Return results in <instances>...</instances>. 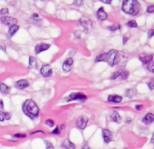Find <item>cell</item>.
Here are the masks:
<instances>
[{"instance_id":"31","label":"cell","mask_w":154,"mask_h":149,"mask_svg":"<svg viewBox=\"0 0 154 149\" xmlns=\"http://www.w3.org/2000/svg\"><path fill=\"white\" fill-rule=\"evenodd\" d=\"M147 69L150 72H151V73H154V62H152V63H151L149 66L147 67Z\"/></svg>"},{"instance_id":"18","label":"cell","mask_w":154,"mask_h":149,"mask_svg":"<svg viewBox=\"0 0 154 149\" xmlns=\"http://www.w3.org/2000/svg\"><path fill=\"white\" fill-rule=\"evenodd\" d=\"M122 100V97L117 95H111L108 96V101L112 103H120Z\"/></svg>"},{"instance_id":"9","label":"cell","mask_w":154,"mask_h":149,"mask_svg":"<svg viewBox=\"0 0 154 149\" xmlns=\"http://www.w3.org/2000/svg\"><path fill=\"white\" fill-rule=\"evenodd\" d=\"M87 123H88V117L83 116H80L77 119L76 126H77L78 128L84 129V128L86 127V126H87Z\"/></svg>"},{"instance_id":"29","label":"cell","mask_w":154,"mask_h":149,"mask_svg":"<svg viewBox=\"0 0 154 149\" xmlns=\"http://www.w3.org/2000/svg\"><path fill=\"white\" fill-rule=\"evenodd\" d=\"M46 125L48 126H54V122L52 120V119H47V120H46Z\"/></svg>"},{"instance_id":"3","label":"cell","mask_w":154,"mask_h":149,"mask_svg":"<svg viewBox=\"0 0 154 149\" xmlns=\"http://www.w3.org/2000/svg\"><path fill=\"white\" fill-rule=\"evenodd\" d=\"M118 51L115 50V49H112V50L109 51L106 57V62L110 65V66H114L117 63V57H118Z\"/></svg>"},{"instance_id":"37","label":"cell","mask_w":154,"mask_h":149,"mask_svg":"<svg viewBox=\"0 0 154 149\" xmlns=\"http://www.w3.org/2000/svg\"><path fill=\"white\" fill-rule=\"evenodd\" d=\"M8 13V9L7 8H3L0 10V15H5V14H7Z\"/></svg>"},{"instance_id":"38","label":"cell","mask_w":154,"mask_h":149,"mask_svg":"<svg viewBox=\"0 0 154 149\" xmlns=\"http://www.w3.org/2000/svg\"><path fill=\"white\" fill-rule=\"evenodd\" d=\"M83 0H75V1H73V4L74 5H78V6H81L83 5Z\"/></svg>"},{"instance_id":"39","label":"cell","mask_w":154,"mask_h":149,"mask_svg":"<svg viewBox=\"0 0 154 149\" xmlns=\"http://www.w3.org/2000/svg\"><path fill=\"white\" fill-rule=\"evenodd\" d=\"M101 2H103V3H105V4H111L112 0H101Z\"/></svg>"},{"instance_id":"11","label":"cell","mask_w":154,"mask_h":149,"mask_svg":"<svg viewBox=\"0 0 154 149\" xmlns=\"http://www.w3.org/2000/svg\"><path fill=\"white\" fill-rule=\"evenodd\" d=\"M102 138L105 143H110L112 140V134L108 129H102Z\"/></svg>"},{"instance_id":"20","label":"cell","mask_w":154,"mask_h":149,"mask_svg":"<svg viewBox=\"0 0 154 149\" xmlns=\"http://www.w3.org/2000/svg\"><path fill=\"white\" fill-rule=\"evenodd\" d=\"M18 29H19V27L17 26V25H15V26L10 27H9L8 33H7L8 37H12L18 31Z\"/></svg>"},{"instance_id":"30","label":"cell","mask_w":154,"mask_h":149,"mask_svg":"<svg viewBox=\"0 0 154 149\" xmlns=\"http://www.w3.org/2000/svg\"><path fill=\"white\" fill-rule=\"evenodd\" d=\"M120 74H121V72H119V71L114 72V73L112 74L111 79H116L117 77H120Z\"/></svg>"},{"instance_id":"5","label":"cell","mask_w":154,"mask_h":149,"mask_svg":"<svg viewBox=\"0 0 154 149\" xmlns=\"http://www.w3.org/2000/svg\"><path fill=\"white\" fill-rule=\"evenodd\" d=\"M0 21H1L4 25L9 26V27L15 26V25L17 24V19L13 17H2L0 18Z\"/></svg>"},{"instance_id":"13","label":"cell","mask_w":154,"mask_h":149,"mask_svg":"<svg viewBox=\"0 0 154 149\" xmlns=\"http://www.w3.org/2000/svg\"><path fill=\"white\" fill-rule=\"evenodd\" d=\"M96 16H97V18L99 19V20L103 21V20H105V19L107 18L108 15H107V13L105 11H104V9L102 7H100L97 10Z\"/></svg>"},{"instance_id":"14","label":"cell","mask_w":154,"mask_h":149,"mask_svg":"<svg viewBox=\"0 0 154 149\" xmlns=\"http://www.w3.org/2000/svg\"><path fill=\"white\" fill-rule=\"evenodd\" d=\"M16 86L18 89H24L29 86V82L26 80V79H21V80H19L16 83Z\"/></svg>"},{"instance_id":"42","label":"cell","mask_w":154,"mask_h":149,"mask_svg":"<svg viewBox=\"0 0 154 149\" xmlns=\"http://www.w3.org/2000/svg\"><path fill=\"white\" fill-rule=\"evenodd\" d=\"M82 149H91V148H90V146H89L88 145H84Z\"/></svg>"},{"instance_id":"6","label":"cell","mask_w":154,"mask_h":149,"mask_svg":"<svg viewBox=\"0 0 154 149\" xmlns=\"http://www.w3.org/2000/svg\"><path fill=\"white\" fill-rule=\"evenodd\" d=\"M87 97L86 96L84 95L83 93H72L70 96L67 97V101L70 102V101H73V100H85Z\"/></svg>"},{"instance_id":"25","label":"cell","mask_w":154,"mask_h":149,"mask_svg":"<svg viewBox=\"0 0 154 149\" xmlns=\"http://www.w3.org/2000/svg\"><path fill=\"white\" fill-rule=\"evenodd\" d=\"M121 28V26L119 24H114V25H112V26H111V27H108V29L110 31H116V30H119V29Z\"/></svg>"},{"instance_id":"10","label":"cell","mask_w":154,"mask_h":149,"mask_svg":"<svg viewBox=\"0 0 154 149\" xmlns=\"http://www.w3.org/2000/svg\"><path fill=\"white\" fill-rule=\"evenodd\" d=\"M49 48H50V45L49 44H44V43L38 44L36 46V47H34V52H36V54H40L41 52L46 51Z\"/></svg>"},{"instance_id":"44","label":"cell","mask_w":154,"mask_h":149,"mask_svg":"<svg viewBox=\"0 0 154 149\" xmlns=\"http://www.w3.org/2000/svg\"><path fill=\"white\" fill-rule=\"evenodd\" d=\"M123 38H124V39H123V43H124V44H125V43H126V41H127V39H128V38H127V37H123Z\"/></svg>"},{"instance_id":"19","label":"cell","mask_w":154,"mask_h":149,"mask_svg":"<svg viewBox=\"0 0 154 149\" xmlns=\"http://www.w3.org/2000/svg\"><path fill=\"white\" fill-rule=\"evenodd\" d=\"M28 67L29 68H37L38 67V62L36 58H34V57H29V64H28Z\"/></svg>"},{"instance_id":"27","label":"cell","mask_w":154,"mask_h":149,"mask_svg":"<svg viewBox=\"0 0 154 149\" xmlns=\"http://www.w3.org/2000/svg\"><path fill=\"white\" fill-rule=\"evenodd\" d=\"M63 128H64V125H62L61 127L57 126V127H56V128L54 129V130L52 131V133L54 134V135H57V134H60L61 130H62V129H63Z\"/></svg>"},{"instance_id":"17","label":"cell","mask_w":154,"mask_h":149,"mask_svg":"<svg viewBox=\"0 0 154 149\" xmlns=\"http://www.w3.org/2000/svg\"><path fill=\"white\" fill-rule=\"evenodd\" d=\"M154 121V115L151 113H148L147 115L142 118V122L144 124H146V125H149V124H151Z\"/></svg>"},{"instance_id":"7","label":"cell","mask_w":154,"mask_h":149,"mask_svg":"<svg viewBox=\"0 0 154 149\" xmlns=\"http://www.w3.org/2000/svg\"><path fill=\"white\" fill-rule=\"evenodd\" d=\"M40 73H41L42 76H44V77L50 76L52 74V73H53L51 66H50V65H44V66L40 69Z\"/></svg>"},{"instance_id":"8","label":"cell","mask_w":154,"mask_h":149,"mask_svg":"<svg viewBox=\"0 0 154 149\" xmlns=\"http://www.w3.org/2000/svg\"><path fill=\"white\" fill-rule=\"evenodd\" d=\"M152 58H153V55L152 54H145L143 53L142 55H141L139 57V59L142 64H150L152 61Z\"/></svg>"},{"instance_id":"24","label":"cell","mask_w":154,"mask_h":149,"mask_svg":"<svg viewBox=\"0 0 154 149\" xmlns=\"http://www.w3.org/2000/svg\"><path fill=\"white\" fill-rule=\"evenodd\" d=\"M106 57H107L106 53H102L99 55V56H97V57L95 58V61L96 62H102V61L106 62Z\"/></svg>"},{"instance_id":"12","label":"cell","mask_w":154,"mask_h":149,"mask_svg":"<svg viewBox=\"0 0 154 149\" xmlns=\"http://www.w3.org/2000/svg\"><path fill=\"white\" fill-rule=\"evenodd\" d=\"M73 60L72 58H68V59H66V60L64 61L63 65V71H65V72L71 71L72 67H73Z\"/></svg>"},{"instance_id":"28","label":"cell","mask_w":154,"mask_h":149,"mask_svg":"<svg viewBox=\"0 0 154 149\" xmlns=\"http://www.w3.org/2000/svg\"><path fill=\"white\" fill-rule=\"evenodd\" d=\"M128 76H129V72L128 71H122V72H121L120 77L122 79H126Z\"/></svg>"},{"instance_id":"1","label":"cell","mask_w":154,"mask_h":149,"mask_svg":"<svg viewBox=\"0 0 154 149\" xmlns=\"http://www.w3.org/2000/svg\"><path fill=\"white\" fill-rule=\"evenodd\" d=\"M23 112L26 115L30 117L31 119H34L38 117L39 115V108L37 105L32 99H27L26 101H24L23 104Z\"/></svg>"},{"instance_id":"32","label":"cell","mask_w":154,"mask_h":149,"mask_svg":"<svg viewBox=\"0 0 154 149\" xmlns=\"http://www.w3.org/2000/svg\"><path fill=\"white\" fill-rule=\"evenodd\" d=\"M44 144H46V149H54V146L49 141L46 140L44 141Z\"/></svg>"},{"instance_id":"43","label":"cell","mask_w":154,"mask_h":149,"mask_svg":"<svg viewBox=\"0 0 154 149\" xmlns=\"http://www.w3.org/2000/svg\"><path fill=\"white\" fill-rule=\"evenodd\" d=\"M38 17H39V16H38V15H36V14H34V15H33V17H34V18H38Z\"/></svg>"},{"instance_id":"2","label":"cell","mask_w":154,"mask_h":149,"mask_svg":"<svg viewBox=\"0 0 154 149\" xmlns=\"http://www.w3.org/2000/svg\"><path fill=\"white\" fill-rule=\"evenodd\" d=\"M122 9L123 12L135 16L140 11V4L136 0H124L122 2Z\"/></svg>"},{"instance_id":"33","label":"cell","mask_w":154,"mask_h":149,"mask_svg":"<svg viewBox=\"0 0 154 149\" xmlns=\"http://www.w3.org/2000/svg\"><path fill=\"white\" fill-rule=\"evenodd\" d=\"M148 86H149V88L151 89V90L154 88V79H151V80L148 83Z\"/></svg>"},{"instance_id":"40","label":"cell","mask_w":154,"mask_h":149,"mask_svg":"<svg viewBox=\"0 0 154 149\" xmlns=\"http://www.w3.org/2000/svg\"><path fill=\"white\" fill-rule=\"evenodd\" d=\"M3 108H4V102L3 100L0 99V109H3Z\"/></svg>"},{"instance_id":"16","label":"cell","mask_w":154,"mask_h":149,"mask_svg":"<svg viewBox=\"0 0 154 149\" xmlns=\"http://www.w3.org/2000/svg\"><path fill=\"white\" fill-rule=\"evenodd\" d=\"M110 118L113 122H116V123H120L122 121V117L121 116L119 115V113L116 111H112L110 114Z\"/></svg>"},{"instance_id":"36","label":"cell","mask_w":154,"mask_h":149,"mask_svg":"<svg viewBox=\"0 0 154 149\" xmlns=\"http://www.w3.org/2000/svg\"><path fill=\"white\" fill-rule=\"evenodd\" d=\"M154 36V29H151V30L148 31V37L151 38Z\"/></svg>"},{"instance_id":"26","label":"cell","mask_w":154,"mask_h":149,"mask_svg":"<svg viewBox=\"0 0 154 149\" xmlns=\"http://www.w3.org/2000/svg\"><path fill=\"white\" fill-rule=\"evenodd\" d=\"M126 26L127 27H132V28H135V27H138V25H137V23L134 21V20H131V21H129V22H127L126 23Z\"/></svg>"},{"instance_id":"15","label":"cell","mask_w":154,"mask_h":149,"mask_svg":"<svg viewBox=\"0 0 154 149\" xmlns=\"http://www.w3.org/2000/svg\"><path fill=\"white\" fill-rule=\"evenodd\" d=\"M62 147H63L64 149H75V145L72 143L69 139H65L62 143Z\"/></svg>"},{"instance_id":"4","label":"cell","mask_w":154,"mask_h":149,"mask_svg":"<svg viewBox=\"0 0 154 149\" xmlns=\"http://www.w3.org/2000/svg\"><path fill=\"white\" fill-rule=\"evenodd\" d=\"M79 23L82 26V27L86 31H90L92 26H93V23L91 21L90 18H88L86 17H82L80 19H79Z\"/></svg>"},{"instance_id":"23","label":"cell","mask_w":154,"mask_h":149,"mask_svg":"<svg viewBox=\"0 0 154 149\" xmlns=\"http://www.w3.org/2000/svg\"><path fill=\"white\" fill-rule=\"evenodd\" d=\"M125 94H126L127 97H130V98H132V97H133L134 96L136 95V94H137V91H136V89L130 88V89H127V90H126V92H125Z\"/></svg>"},{"instance_id":"21","label":"cell","mask_w":154,"mask_h":149,"mask_svg":"<svg viewBox=\"0 0 154 149\" xmlns=\"http://www.w3.org/2000/svg\"><path fill=\"white\" fill-rule=\"evenodd\" d=\"M12 115L7 112H0V121L3 122L5 120H9L11 118Z\"/></svg>"},{"instance_id":"22","label":"cell","mask_w":154,"mask_h":149,"mask_svg":"<svg viewBox=\"0 0 154 149\" xmlns=\"http://www.w3.org/2000/svg\"><path fill=\"white\" fill-rule=\"evenodd\" d=\"M11 91V88L7 86L6 84L1 83L0 84V92H2L3 94H9Z\"/></svg>"},{"instance_id":"34","label":"cell","mask_w":154,"mask_h":149,"mask_svg":"<svg viewBox=\"0 0 154 149\" xmlns=\"http://www.w3.org/2000/svg\"><path fill=\"white\" fill-rule=\"evenodd\" d=\"M147 12L148 13H153L154 12V5H151V6H149L147 7Z\"/></svg>"},{"instance_id":"45","label":"cell","mask_w":154,"mask_h":149,"mask_svg":"<svg viewBox=\"0 0 154 149\" xmlns=\"http://www.w3.org/2000/svg\"><path fill=\"white\" fill-rule=\"evenodd\" d=\"M151 143H154V134L152 135V137H151Z\"/></svg>"},{"instance_id":"41","label":"cell","mask_w":154,"mask_h":149,"mask_svg":"<svg viewBox=\"0 0 154 149\" xmlns=\"http://www.w3.org/2000/svg\"><path fill=\"white\" fill-rule=\"evenodd\" d=\"M135 108L137 109V110H140V109H141V108H142V105H138V106H135Z\"/></svg>"},{"instance_id":"35","label":"cell","mask_w":154,"mask_h":149,"mask_svg":"<svg viewBox=\"0 0 154 149\" xmlns=\"http://www.w3.org/2000/svg\"><path fill=\"white\" fill-rule=\"evenodd\" d=\"M13 137H16V138H23V137H26V135H24V134H16V135H13Z\"/></svg>"}]
</instances>
